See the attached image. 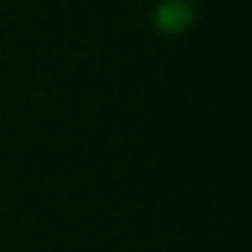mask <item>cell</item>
I'll list each match as a JSON object with an SVG mask.
<instances>
[{"instance_id":"1","label":"cell","mask_w":252,"mask_h":252,"mask_svg":"<svg viewBox=\"0 0 252 252\" xmlns=\"http://www.w3.org/2000/svg\"><path fill=\"white\" fill-rule=\"evenodd\" d=\"M191 19H195V10L185 0H163L154 10V23L163 32H182L185 26H191Z\"/></svg>"}]
</instances>
